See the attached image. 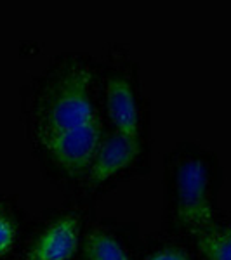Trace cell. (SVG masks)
<instances>
[{
    "instance_id": "ba28073f",
    "label": "cell",
    "mask_w": 231,
    "mask_h": 260,
    "mask_svg": "<svg viewBox=\"0 0 231 260\" xmlns=\"http://www.w3.org/2000/svg\"><path fill=\"white\" fill-rule=\"evenodd\" d=\"M14 243V228L4 215H0V255H6Z\"/></svg>"
},
{
    "instance_id": "8992f818",
    "label": "cell",
    "mask_w": 231,
    "mask_h": 260,
    "mask_svg": "<svg viewBox=\"0 0 231 260\" xmlns=\"http://www.w3.org/2000/svg\"><path fill=\"white\" fill-rule=\"evenodd\" d=\"M198 250L205 260H231V228L201 229Z\"/></svg>"
},
{
    "instance_id": "5b68a950",
    "label": "cell",
    "mask_w": 231,
    "mask_h": 260,
    "mask_svg": "<svg viewBox=\"0 0 231 260\" xmlns=\"http://www.w3.org/2000/svg\"><path fill=\"white\" fill-rule=\"evenodd\" d=\"M106 106L117 132L134 142H139V113L132 87L125 78L111 77L108 80Z\"/></svg>"
},
{
    "instance_id": "6da1fadb",
    "label": "cell",
    "mask_w": 231,
    "mask_h": 260,
    "mask_svg": "<svg viewBox=\"0 0 231 260\" xmlns=\"http://www.w3.org/2000/svg\"><path fill=\"white\" fill-rule=\"evenodd\" d=\"M91 68L82 62H73L61 75L42 115L40 139L101 130L91 95Z\"/></svg>"
},
{
    "instance_id": "7a4b0ae2",
    "label": "cell",
    "mask_w": 231,
    "mask_h": 260,
    "mask_svg": "<svg viewBox=\"0 0 231 260\" xmlns=\"http://www.w3.org/2000/svg\"><path fill=\"white\" fill-rule=\"evenodd\" d=\"M178 217L184 225L196 231L212 225V207L209 200V172L198 158L184 160L178 170Z\"/></svg>"
},
{
    "instance_id": "9c48e42d",
    "label": "cell",
    "mask_w": 231,
    "mask_h": 260,
    "mask_svg": "<svg viewBox=\"0 0 231 260\" xmlns=\"http://www.w3.org/2000/svg\"><path fill=\"white\" fill-rule=\"evenodd\" d=\"M146 260H190L186 253H183V251L179 250H162V251H157V253H153L151 257H148Z\"/></svg>"
},
{
    "instance_id": "52a82bcc",
    "label": "cell",
    "mask_w": 231,
    "mask_h": 260,
    "mask_svg": "<svg viewBox=\"0 0 231 260\" xmlns=\"http://www.w3.org/2000/svg\"><path fill=\"white\" fill-rule=\"evenodd\" d=\"M87 260H129L120 243L104 231H94L85 243Z\"/></svg>"
},
{
    "instance_id": "277c9868",
    "label": "cell",
    "mask_w": 231,
    "mask_h": 260,
    "mask_svg": "<svg viewBox=\"0 0 231 260\" xmlns=\"http://www.w3.org/2000/svg\"><path fill=\"white\" fill-rule=\"evenodd\" d=\"M139 151H141L139 142L127 139V137L120 136L119 132L108 136L104 141H101L98 153H96L94 160L91 163V170H89L91 182L94 184L104 182L111 175L127 169L139 156Z\"/></svg>"
},
{
    "instance_id": "3957f363",
    "label": "cell",
    "mask_w": 231,
    "mask_h": 260,
    "mask_svg": "<svg viewBox=\"0 0 231 260\" xmlns=\"http://www.w3.org/2000/svg\"><path fill=\"white\" fill-rule=\"evenodd\" d=\"M80 220L77 215H66L54 222L37 240L26 260H68L77 251Z\"/></svg>"
}]
</instances>
